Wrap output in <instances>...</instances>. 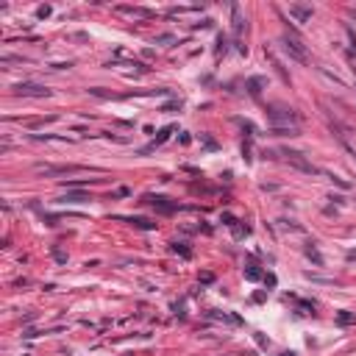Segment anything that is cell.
Returning <instances> with one entry per match:
<instances>
[{
	"label": "cell",
	"instance_id": "obj_1",
	"mask_svg": "<svg viewBox=\"0 0 356 356\" xmlns=\"http://www.w3.org/2000/svg\"><path fill=\"white\" fill-rule=\"evenodd\" d=\"M270 117V125L273 128H298V114L292 112V109H270L267 112Z\"/></svg>",
	"mask_w": 356,
	"mask_h": 356
},
{
	"label": "cell",
	"instance_id": "obj_2",
	"mask_svg": "<svg viewBox=\"0 0 356 356\" xmlns=\"http://www.w3.org/2000/svg\"><path fill=\"white\" fill-rule=\"evenodd\" d=\"M281 156H287V162H289L292 167H295V170H301V173H309V175H314V173H317V167H314L312 162H306V159H304V153H298V150L284 148V150H281Z\"/></svg>",
	"mask_w": 356,
	"mask_h": 356
},
{
	"label": "cell",
	"instance_id": "obj_3",
	"mask_svg": "<svg viewBox=\"0 0 356 356\" xmlns=\"http://www.w3.org/2000/svg\"><path fill=\"white\" fill-rule=\"evenodd\" d=\"M284 50H287L295 61H301V64H306V61H309V56H306V50H304V45L298 42V39H292V36H284Z\"/></svg>",
	"mask_w": 356,
	"mask_h": 356
},
{
	"label": "cell",
	"instance_id": "obj_4",
	"mask_svg": "<svg viewBox=\"0 0 356 356\" xmlns=\"http://www.w3.org/2000/svg\"><path fill=\"white\" fill-rule=\"evenodd\" d=\"M14 95H25V97H47L50 89L39 87V84H17L14 87Z\"/></svg>",
	"mask_w": 356,
	"mask_h": 356
},
{
	"label": "cell",
	"instance_id": "obj_5",
	"mask_svg": "<svg viewBox=\"0 0 356 356\" xmlns=\"http://www.w3.org/2000/svg\"><path fill=\"white\" fill-rule=\"evenodd\" d=\"M39 173H45V175H64V173H81L84 167H78V165H67V167H36Z\"/></svg>",
	"mask_w": 356,
	"mask_h": 356
},
{
	"label": "cell",
	"instance_id": "obj_6",
	"mask_svg": "<svg viewBox=\"0 0 356 356\" xmlns=\"http://www.w3.org/2000/svg\"><path fill=\"white\" fill-rule=\"evenodd\" d=\"M289 14L298 20V23H306V20H312V6H289Z\"/></svg>",
	"mask_w": 356,
	"mask_h": 356
},
{
	"label": "cell",
	"instance_id": "obj_7",
	"mask_svg": "<svg viewBox=\"0 0 356 356\" xmlns=\"http://www.w3.org/2000/svg\"><path fill=\"white\" fill-rule=\"evenodd\" d=\"M231 14H234V34H242L245 20H242V14H239V6H231Z\"/></svg>",
	"mask_w": 356,
	"mask_h": 356
},
{
	"label": "cell",
	"instance_id": "obj_8",
	"mask_svg": "<svg viewBox=\"0 0 356 356\" xmlns=\"http://www.w3.org/2000/svg\"><path fill=\"white\" fill-rule=\"evenodd\" d=\"M64 200H72V203H81V200H89V195H84V192H70Z\"/></svg>",
	"mask_w": 356,
	"mask_h": 356
},
{
	"label": "cell",
	"instance_id": "obj_9",
	"mask_svg": "<svg viewBox=\"0 0 356 356\" xmlns=\"http://www.w3.org/2000/svg\"><path fill=\"white\" fill-rule=\"evenodd\" d=\"M354 159H356V156H354Z\"/></svg>",
	"mask_w": 356,
	"mask_h": 356
}]
</instances>
